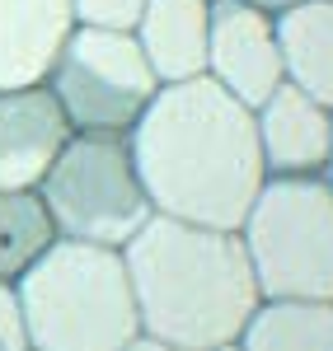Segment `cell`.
I'll list each match as a JSON object with an SVG mask.
<instances>
[{
  "label": "cell",
  "mask_w": 333,
  "mask_h": 351,
  "mask_svg": "<svg viewBox=\"0 0 333 351\" xmlns=\"http://www.w3.org/2000/svg\"><path fill=\"white\" fill-rule=\"evenodd\" d=\"M71 28V0H0V89L47 84Z\"/></svg>",
  "instance_id": "cell-10"
},
{
  "label": "cell",
  "mask_w": 333,
  "mask_h": 351,
  "mask_svg": "<svg viewBox=\"0 0 333 351\" xmlns=\"http://www.w3.org/2000/svg\"><path fill=\"white\" fill-rule=\"evenodd\" d=\"M244 5H253V10H263V14H286V10H296L301 0H244Z\"/></svg>",
  "instance_id": "cell-18"
},
{
  "label": "cell",
  "mask_w": 333,
  "mask_h": 351,
  "mask_svg": "<svg viewBox=\"0 0 333 351\" xmlns=\"http://www.w3.org/2000/svg\"><path fill=\"white\" fill-rule=\"evenodd\" d=\"M38 197L56 225V239L104 243V248H127L155 216L132 160V141L104 132L71 136Z\"/></svg>",
  "instance_id": "cell-5"
},
{
  "label": "cell",
  "mask_w": 333,
  "mask_h": 351,
  "mask_svg": "<svg viewBox=\"0 0 333 351\" xmlns=\"http://www.w3.org/2000/svg\"><path fill=\"white\" fill-rule=\"evenodd\" d=\"M253 122L268 178H324L333 155V112L324 104L282 84L263 108H253Z\"/></svg>",
  "instance_id": "cell-9"
},
{
  "label": "cell",
  "mask_w": 333,
  "mask_h": 351,
  "mask_svg": "<svg viewBox=\"0 0 333 351\" xmlns=\"http://www.w3.org/2000/svg\"><path fill=\"white\" fill-rule=\"evenodd\" d=\"M207 80H216L244 108H263L286 84L277 14H263L244 0H211V14H207Z\"/></svg>",
  "instance_id": "cell-7"
},
{
  "label": "cell",
  "mask_w": 333,
  "mask_h": 351,
  "mask_svg": "<svg viewBox=\"0 0 333 351\" xmlns=\"http://www.w3.org/2000/svg\"><path fill=\"white\" fill-rule=\"evenodd\" d=\"M244 351H333V300H263L240 332Z\"/></svg>",
  "instance_id": "cell-13"
},
{
  "label": "cell",
  "mask_w": 333,
  "mask_h": 351,
  "mask_svg": "<svg viewBox=\"0 0 333 351\" xmlns=\"http://www.w3.org/2000/svg\"><path fill=\"white\" fill-rule=\"evenodd\" d=\"M324 178H329V188H333V155H329V169H324Z\"/></svg>",
  "instance_id": "cell-20"
},
{
  "label": "cell",
  "mask_w": 333,
  "mask_h": 351,
  "mask_svg": "<svg viewBox=\"0 0 333 351\" xmlns=\"http://www.w3.org/2000/svg\"><path fill=\"white\" fill-rule=\"evenodd\" d=\"M141 332L179 351L240 342L263 304L240 230H207L174 216H150L122 248Z\"/></svg>",
  "instance_id": "cell-2"
},
{
  "label": "cell",
  "mask_w": 333,
  "mask_h": 351,
  "mask_svg": "<svg viewBox=\"0 0 333 351\" xmlns=\"http://www.w3.org/2000/svg\"><path fill=\"white\" fill-rule=\"evenodd\" d=\"M14 291L28 351H122L141 332L122 248L56 239Z\"/></svg>",
  "instance_id": "cell-3"
},
{
  "label": "cell",
  "mask_w": 333,
  "mask_h": 351,
  "mask_svg": "<svg viewBox=\"0 0 333 351\" xmlns=\"http://www.w3.org/2000/svg\"><path fill=\"white\" fill-rule=\"evenodd\" d=\"M263 300H333L329 178H268L240 225Z\"/></svg>",
  "instance_id": "cell-4"
},
{
  "label": "cell",
  "mask_w": 333,
  "mask_h": 351,
  "mask_svg": "<svg viewBox=\"0 0 333 351\" xmlns=\"http://www.w3.org/2000/svg\"><path fill=\"white\" fill-rule=\"evenodd\" d=\"M122 351H179V347H169V342H160V337H150V332H137L132 342Z\"/></svg>",
  "instance_id": "cell-17"
},
{
  "label": "cell",
  "mask_w": 333,
  "mask_h": 351,
  "mask_svg": "<svg viewBox=\"0 0 333 351\" xmlns=\"http://www.w3.org/2000/svg\"><path fill=\"white\" fill-rule=\"evenodd\" d=\"M277 43L286 84L306 89L333 112V0H301L277 14Z\"/></svg>",
  "instance_id": "cell-12"
},
{
  "label": "cell",
  "mask_w": 333,
  "mask_h": 351,
  "mask_svg": "<svg viewBox=\"0 0 333 351\" xmlns=\"http://www.w3.org/2000/svg\"><path fill=\"white\" fill-rule=\"evenodd\" d=\"M127 141L155 216L240 230L258 188L268 183L253 108L207 75L160 84Z\"/></svg>",
  "instance_id": "cell-1"
},
{
  "label": "cell",
  "mask_w": 333,
  "mask_h": 351,
  "mask_svg": "<svg viewBox=\"0 0 333 351\" xmlns=\"http://www.w3.org/2000/svg\"><path fill=\"white\" fill-rule=\"evenodd\" d=\"M47 89L56 94L71 132L127 136L141 122L146 104L160 94V80L141 52L137 33L76 24L56 52Z\"/></svg>",
  "instance_id": "cell-6"
},
{
  "label": "cell",
  "mask_w": 333,
  "mask_h": 351,
  "mask_svg": "<svg viewBox=\"0 0 333 351\" xmlns=\"http://www.w3.org/2000/svg\"><path fill=\"white\" fill-rule=\"evenodd\" d=\"M56 243V225L38 192H0V281H19Z\"/></svg>",
  "instance_id": "cell-14"
},
{
  "label": "cell",
  "mask_w": 333,
  "mask_h": 351,
  "mask_svg": "<svg viewBox=\"0 0 333 351\" xmlns=\"http://www.w3.org/2000/svg\"><path fill=\"white\" fill-rule=\"evenodd\" d=\"M207 14L211 0H146L132 33L160 84L207 75Z\"/></svg>",
  "instance_id": "cell-11"
},
{
  "label": "cell",
  "mask_w": 333,
  "mask_h": 351,
  "mask_svg": "<svg viewBox=\"0 0 333 351\" xmlns=\"http://www.w3.org/2000/svg\"><path fill=\"white\" fill-rule=\"evenodd\" d=\"M146 0H71V14L80 28H122L132 33Z\"/></svg>",
  "instance_id": "cell-15"
},
{
  "label": "cell",
  "mask_w": 333,
  "mask_h": 351,
  "mask_svg": "<svg viewBox=\"0 0 333 351\" xmlns=\"http://www.w3.org/2000/svg\"><path fill=\"white\" fill-rule=\"evenodd\" d=\"M207 351H244L240 342H221V347H207Z\"/></svg>",
  "instance_id": "cell-19"
},
{
  "label": "cell",
  "mask_w": 333,
  "mask_h": 351,
  "mask_svg": "<svg viewBox=\"0 0 333 351\" xmlns=\"http://www.w3.org/2000/svg\"><path fill=\"white\" fill-rule=\"evenodd\" d=\"M71 136L47 84L0 89V192H38Z\"/></svg>",
  "instance_id": "cell-8"
},
{
  "label": "cell",
  "mask_w": 333,
  "mask_h": 351,
  "mask_svg": "<svg viewBox=\"0 0 333 351\" xmlns=\"http://www.w3.org/2000/svg\"><path fill=\"white\" fill-rule=\"evenodd\" d=\"M0 351H28V328L14 281H0Z\"/></svg>",
  "instance_id": "cell-16"
}]
</instances>
